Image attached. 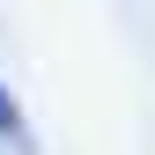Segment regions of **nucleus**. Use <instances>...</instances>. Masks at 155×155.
<instances>
[{"label":"nucleus","mask_w":155,"mask_h":155,"mask_svg":"<svg viewBox=\"0 0 155 155\" xmlns=\"http://www.w3.org/2000/svg\"><path fill=\"white\" fill-rule=\"evenodd\" d=\"M0 148H8V155H37V126L22 118V104H15L8 81H0Z\"/></svg>","instance_id":"1"}]
</instances>
